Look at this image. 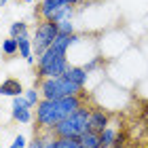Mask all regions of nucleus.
I'll return each instance as SVG.
<instances>
[{"label":"nucleus","instance_id":"f257e3e1","mask_svg":"<svg viewBox=\"0 0 148 148\" xmlns=\"http://www.w3.org/2000/svg\"><path fill=\"white\" fill-rule=\"evenodd\" d=\"M78 38H80L78 34H59L53 40V45L38 57V64H36L38 78H36V83H40L42 78H57L68 70V66H70L68 49L78 42Z\"/></svg>","mask_w":148,"mask_h":148},{"label":"nucleus","instance_id":"f03ea898","mask_svg":"<svg viewBox=\"0 0 148 148\" xmlns=\"http://www.w3.org/2000/svg\"><path fill=\"white\" fill-rule=\"evenodd\" d=\"M85 102V93L80 95H70L64 99H40V104L36 106V131H49L57 123H62L64 119H68L72 112H76L78 108H83Z\"/></svg>","mask_w":148,"mask_h":148},{"label":"nucleus","instance_id":"7ed1b4c3","mask_svg":"<svg viewBox=\"0 0 148 148\" xmlns=\"http://www.w3.org/2000/svg\"><path fill=\"white\" fill-rule=\"evenodd\" d=\"M89 119H91V108H78L76 112H72L68 119H64L62 123H57L49 133L53 138H80L83 133L89 131Z\"/></svg>","mask_w":148,"mask_h":148},{"label":"nucleus","instance_id":"20e7f679","mask_svg":"<svg viewBox=\"0 0 148 148\" xmlns=\"http://www.w3.org/2000/svg\"><path fill=\"white\" fill-rule=\"evenodd\" d=\"M36 85H38V91L42 95V99H64V97H70V95L85 93V87L68 80L64 74L57 78H42Z\"/></svg>","mask_w":148,"mask_h":148},{"label":"nucleus","instance_id":"39448f33","mask_svg":"<svg viewBox=\"0 0 148 148\" xmlns=\"http://www.w3.org/2000/svg\"><path fill=\"white\" fill-rule=\"evenodd\" d=\"M59 36L57 30V21H51V19H42L36 30H34V38H32V51H34V57L38 59L42 53L53 45V40Z\"/></svg>","mask_w":148,"mask_h":148},{"label":"nucleus","instance_id":"423d86ee","mask_svg":"<svg viewBox=\"0 0 148 148\" xmlns=\"http://www.w3.org/2000/svg\"><path fill=\"white\" fill-rule=\"evenodd\" d=\"M80 2H83V0H42V2L38 4V9H34V15L40 17V21H42V19H51L53 21L66 6H76Z\"/></svg>","mask_w":148,"mask_h":148},{"label":"nucleus","instance_id":"0eeeda50","mask_svg":"<svg viewBox=\"0 0 148 148\" xmlns=\"http://www.w3.org/2000/svg\"><path fill=\"white\" fill-rule=\"evenodd\" d=\"M11 114H13V121H17V123H30L32 121V108L28 106L23 95L19 97H13V106H11Z\"/></svg>","mask_w":148,"mask_h":148},{"label":"nucleus","instance_id":"6e6552de","mask_svg":"<svg viewBox=\"0 0 148 148\" xmlns=\"http://www.w3.org/2000/svg\"><path fill=\"white\" fill-rule=\"evenodd\" d=\"M106 127H110V114L104 108H91V119H89V129L95 133H102Z\"/></svg>","mask_w":148,"mask_h":148},{"label":"nucleus","instance_id":"1a4fd4ad","mask_svg":"<svg viewBox=\"0 0 148 148\" xmlns=\"http://www.w3.org/2000/svg\"><path fill=\"white\" fill-rule=\"evenodd\" d=\"M23 85L19 83L17 78H6L0 83V95H4V97H19V95H23Z\"/></svg>","mask_w":148,"mask_h":148},{"label":"nucleus","instance_id":"9d476101","mask_svg":"<svg viewBox=\"0 0 148 148\" xmlns=\"http://www.w3.org/2000/svg\"><path fill=\"white\" fill-rule=\"evenodd\" d=\"M64 76L68 78V80H72V83H76V85H80V87H85L87 85V78H89V74L85 72V68L83 66H68V70L64 72Z\"/></svg>","mask_w":148,"mask_h":148},{"label":"nucleus","instance_id":"9b49d317","mask_svg":"<svg viewBox=\"0 0 148 148\" xmlns=\"http://www.w3.org/2000/svg\"><path fill=\"white\" fill-rule=\"evenodd\" d=\"M19 42V55H21L28 64H34V51H32V40H30V34H25L21 38H17Z\"/></svg>","mask_w":148,"mask_h":148},{"label":"nucleus","instance_id":"f8f14e48","mask_svg":"<svg viewBox=\"0 0 148 148\" xmlns=\"http://www.w3.org/2000/svg\"><path fill=\"white\" fill-rule=\"evenodd\" d=\"M78 140H80V146L83 148H102V144H99V133L91 131V129L87 133H83Z\"/></svg>","mask_w":148,"mask_h":148},{"label":"nucleus","instance_id":"ddd939ff","mask_svg":"<svg viewBox=\"0 0 148 148\" xmlns=\"http://www.w3.org/2000/svg\"><path fill=\"white\" fill-rule=\"evenodd\" d=\"M2 53H4V55H9V57L17 55V53H19V42H17V38L9 36L6 40H2Z\"/></svg>","mask_w":148,"mask_h":148},{"label":"nucleus","instance_id":"4468645a","mask_svg":"<svg viewBox=\"0 0 148 148\" xmlns=\"http://www.w3.org/2000/svg\"><path fill=\"white\" fill-rule=\"evenodd\" d=\"M23 97H25V102H28L30 108H36V106L40 104V91H36V87H32V89H25L23 91Z\"/></svg>","mask_w":148,"mask_h":148},{"label":"nucleus","instance_id":"2eb2a0df","mask_svg":"<svg viewBox=\"0 0 148 148\" xmlns=\"http://www.w3.org/2000/svg\"><path fill=\"white\" fill-rule=\"evenodd\" d=\"M114 138H116V131H114L112 127H106V129L99 133V144H102V148H110Z\"/></svg>","mask_w":148,"mask_h":148},{"label":"nucleus","instance_id":"dca6fc26","mask_svg":"<svg viewBox=\"0 0 148 148\" xmlns=\"http://www.w3.org/2000/svg\"><path fill=\"white\" fill-rule=\"evenodd\" d=\"M55 148H83L78 138H55Z\"/></svg>","mask_w":148,"mask_h":148},{"label":"nucleus","instance_id":"f3484780","mask_svg":"<svg viewBox=\"0 0 148 148\" xmlns=\"http://www.w3.org/2000/svg\"><path fill=\"white\" fill-rule=\"evenodd\" d=\"M104 62H106V59H104L102 55H93L87 64H83V68H85V72H87V74H91V72H95L97 68H102Z\"/></svg>","mask_w":148,"mask_h":148},{"label":"nucleus","instance_id":"a211bd4d","mask_svg":"<svg viewBox=\"0 0 148 148\" xmlns=\"http://www.w3.org/2000/svg\"><path fill=\"white\" fill-rule=\"evenodd\" d=\"M28 34V23L25 21H15V23H11V36L13 38H21Z\"/></svg>","mask_w":148,"mask_h":148},{"label":"nucleus","instance_id":"6ab92c4d","mask_svg":"<svg viewBox=\"0 0 148 148\" xmlns=\"http://www.w3.org/2000/svg\"><path fill=\"white\" fill-rule=\"evenodd\" d=\"M47 136H49V131H36V136H34V140L28 144V148H45Z\"/></svg>","mask_w":148,"mask_h":148},{"label":"nucleus","instance_id":"aec40b11","mask_svg":"<svg viewBox=\"0 0 148 148\" xmlns=\"http://www.w3.org/2000/svg\"><path fill=\"white\" fill-rule=\"evenodd\" d=\"M57 30H59V34H74L72 19H62V21H57Z\"/></svg>","mask_w":148,"mask_h":148},{"label":"nucleus","instance_id":"412c9836","mask_svg":"<svg viewBox=\"0 0 148 148\" xmlns=\"http://www.w3.org/2000/svg\"><path fill=\"white\" fill-rule=\"evenodd\" d=\"M123 146H125V133L116 131V138H114V142H112L110 148H123Z\"/></svg>","mask_w":148,"mask_h":148},{"label":"nucleus","instance_id":"4be33fe9","mask_svg":"<svg viewBox=\"0 0 148 148\" xmlns=\"http://www.w3.org/2000/svg\"><path fill=\"white\" fill-rule=\"evenodd\" d=\"M25 144H28V142H25V138L21 136V133H19V136L13 140V144H11L9 148H25Z\"/></svg>","mask_w":148,"mask_h":148},{"label":"nucleus","instance_id":"5701e85b","mask_svg":"<svg viewBox=\"0 0 148 148\" xmlns=\"http://www.w3.org/2000/svg\"><path fill=\"white\" fill-rule=\"evenodd\" d=\"M6 2H9V0H0V6H4Z\"/></svg>","mask_w":148,"mask_h":148},{"label":"nucleus","instance_id":"b1692460","mask_svg":"<svg viewBox=\"0 0 148 148\" xmlns=\"http://www.w3.org/2000/svg\"><path fill=\"white\" fill-rule=\"evenodd\" d=\"M23 2H34V0H23Z\"/></svg>","mask_w":148,"mask_h":148},{"label":"nucleus","instance_id":"393cba45","mask_svg":"<svg viewBox=\"0 0 148 148\" xmlns=\"http://www.w3.org/2000/svg\"><path fill=\"white\" fill-rule=\"evenodd\" d=\"M146 148H148V146H146Z\"/></svg>","mask_w":148,"mask_h":148}]
</instances>
